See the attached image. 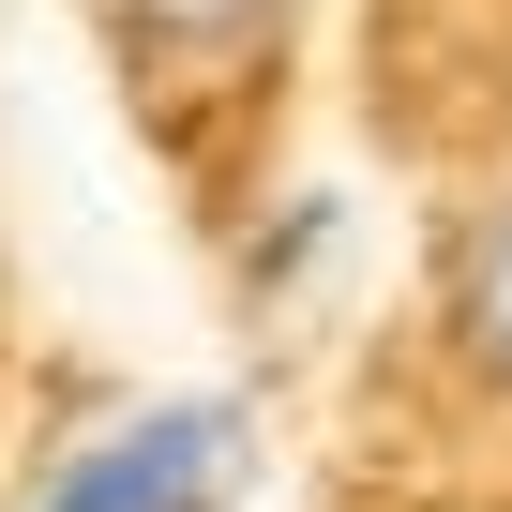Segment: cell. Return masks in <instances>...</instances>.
Wrapping results in <instances>:
<instances>
[{
    "instance_id": "2",
    "label": "cell",
    "mask_w": 512,
    "mask_h": 512,
    "mask_svg": "<svg viewBox=\"0 0 512 512\" xmlns=\"http://www.w3.org/2000/svg\"><path fill=\"white\" fill-rule=\"evenodd\" d=\"M452 347H467V377L482 392H512V181L467 211V241H452Z\"/></svg>"
},
{
    "instance_id": "1",
    "label": "cell",
    "mask_w": 512,
    "mask_h": 512,
    "mask_svg": "<svg viewBox=\"0 0 512 512\" xmlns=\"http://www.w3.org/2000/svg\"><path fill=\"white\" fill-rule=\"evenodd\" d=\"M241 452H256L241 392H136V407H106L16 512H226V497H241Z\"/></svg>"
},
{
    "instance_id": "4",
    "label": "cell",
    "mask_w": 512,
    "mask_h": 512,
    "mask_svg": "<svg viewBox=\"0 0 512 512\" xmlns=\"http://www.w3.org/2000/svg\"><path fill=\"white\" fill-rule=\"evenodd\" d=\"M332 241H347V196H332V181L272 196V211L241 226V302H256V317H287V302H302V287L332 272Z\"/></svg>"
},
{
    "instance_id": "3",
    "label": "cell",
    "mask_w": 512,
    "mask_h": 512,
    "mask_svg": "<svg viewBox=\"0 0 512 512\" xmlns=\"http://www.w3.org/2000/svg\"><path fill=\"white\" fill-rule=\"evenodd\" d=\"M302 16V0H121V46L166 61V76H211V61H256Z\"/></svg>"
}]
</instances>
